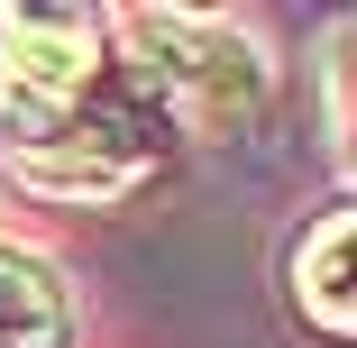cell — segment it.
Listing matches in <instances>:
<instances>
[{
    "mask_svg": "<svg viewBox=\"0 0 357 348\" xmlns=\"http://www.w3.org/2000/svg\"><path fill=\"white\" fill-rule=\"evenodd\" d=\"M119 37H128V74L192 137H238L275 92L266 46L211 10H119Z\"/></svg>",
    "mask_w": 357,
    "mask_h": 348,
    "instance_id": "obj_1",
    "label": "cell"
},
{
    "mask_svg": "<svg viewBox=\"0 0 357 348\" xmlns=\"http://www.w3.org/2000/svg\"><path fill=\"white\" fill-rule=\"evenodd\" d=\"M284 285H294V312L303 330L321 339H357V294H348V211H321L294 257H284Z\"/></svg>",
    "mask_w": 357,
    "mask_h": 348,
    "instance_id": "obj_4",
    "label": "cell"
},
{
    "mask_svg": "<svg viewBox=\"0 0 357 348\" xmlns=\"http://www.w3.org/2000/svg\"><path fill=\"white\" fill-rule=\"evenodd\" d=\"M110 19L101 10H55V0H28V10H0V128L37 147L74 119L101 74H110Z\"/></svg>",
    "mask_w": 357,
    "mask_h": 348,
    "instance_id": "obj_2",
    "label": "cell"
},
{
    "mask_svg": "<svg viewBox=\"0 0 357 348\" xmlns=\"http://www.w3.org/2000/svg\"><path fill=\"white\" fill-rule=\"evenodd\" d=\"M0 348H83V312L64 266L0 239Z\"/></svg>",
    "mask_w": 357,
    "mask_h": 348,
    "instance_id": "obj_3",
    "label": "cell"
}]
</instances>
